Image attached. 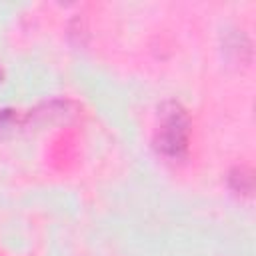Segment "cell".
<instances>
[{"mask_svg":"<svg viewBox=\"0 0 256 256\" xmlns=\"http://www.w3.org/2000/svg\"><path fill=\"white\" fill-rule=\"evenodd\" d=\"M184 142H186V124H184V118L174 112L162 130L160 144L168 154H178L184 148Z\"/></svg>","mask_w":256,"mask_h":256,"instance_id":"obj_1","label":"cell"}]
</instances>
